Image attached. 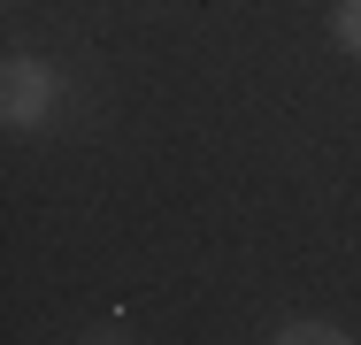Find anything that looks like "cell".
<instances>
[{"label": "cell", "mask_w": 361, "mask_h": 345, "mask_svg": "<svg viewBox=\"0 0 361 345\" xmlns=\"http://www.w3.org/2000/svg\"><path fill=\"white\" fill-rule=\"evenodd\" d=\"M277 345H354V338H346V330H331V322H285Z\"/></svg>", "instance_id": "7a4b0ae2"}, {"label": "cell", "mask_w": 361, "mask_h": 345, "mask_svg": "<svg viewBox=\"0 0 361 345\" xmlns=\"http://www.w3.org/2000/svg\"><path fill=\"white\" fill-rule=\"evenodd\" d=\"M47 108H54V69L31 62V54H16V62L0 69V115H8L16 131H31V123H47Z\"/></svg>", "instance_id": "6da1fadb"}, {"label": "cell", "mask_w": 361, "mask_h": 345, "mask_svg": "<svg viewBox=\"0 0 361 345\" xmlns=\"http://www.w3.org/2000/svg\"><path fill=\"white\" fill-rule=\"evenodd\" d=\"M338 46L361 54V0H338Z\"/></svg>", "instance_id": "3957f363"}]
</instances>
